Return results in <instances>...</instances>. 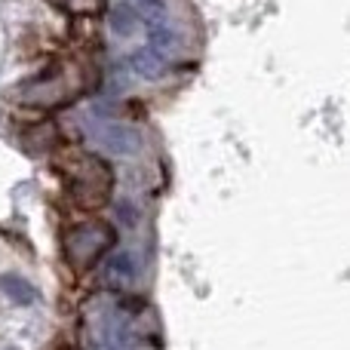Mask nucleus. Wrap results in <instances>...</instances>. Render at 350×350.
<instances>
[{
  "mask_svg": "<svg viewBox=\"0 0 350 350\" xmlns=\"http://www.w3.org/2000/svg\"><path fill=\"white\" fill-rule=\"evenodd\" d=\"M105 148H108L111 154H123V157H126V154H133L135 148H139V139H135L126 126L114 123V126H105Z\"/></svg>",
  "mask_w": 350,
  "mask_h": 350,
  "instance_id": "nucleus-1",
  "label": "nucleus"
},
{
  "mask_svg": "<svg viewBox=\"0 0 350 350\" xmlns=\"http://www.w3.org/2000/svg\"><path fill=\"white\" fill-rule=\"evenodd\" d=\"M135 22H139V16H135V10H129L126 3L114 6V10L108 12L111 31H114V34H120V37H129V34H133V31H135Z\"/></svg>",
  "mask_w": 350,
  "mask_h": 350,
  "instance_id": "nucleus-2",
  "label": "nucleus"
},
{
  "mask_svg": "<svg viewBox=\"0 0 350 350\" xmlns=\"http://www.w3.org/2000/svg\"><path fill=\"white\" fill-rule=\"evenodd\" d=\"M129 62H133V68L142 77H160L163 74V55H157L154 49H139Z\"/></svg>",
  "mask_w": 350,
  "mask_h": 350,
  "instance_id": "nucleus-3",
  "label": "nucleus"
},
{
  "mask_svg": "<svg viewBox=\"0 0 350 350\" xmlns=\"http://www.w3.org/2000/svg\"><path fill=\"white\" fill-rule=\"evenodd\" d=\"M0 289H3L16 304H31V301H34V289H31L25 280L10 277V273H6V277H0Z\"/></svg>",
  "mask_w": 350,
  "mask_h": 350,
  "instance_id": "nucleus-4",
  "label": "nucleus"
},
{
  "mask_svg": "<svg viewBox=\"0 0 350 350\" xmlns=\"http://www.w3.org/2000/svg\"><path fill=\"white\" fill-rule=\"evenodd\" d=\"M139 12L151 25H157V22H163L166 18V3L163 0H139Z\"/></svg>",
  "mask_w": 350,
  "mask_h": 350,
  "instance_id": "nucleus-5",
  "label": "nucleus"
},
{
  "mask_svg": "<svg viewBox=\"0 0 350 350\" xmlns=\"http://www.w3.org/2000/svg\"><path fill=\"white\" fill-rule=\"evenodd\" d=\"M151 43L154 49H160V53H170V49H175V34L170 28H157V25H151Z\"/></svg>",
  "mask_w": 350,
  "mask_h": 350,
  "instance_id": "nucleus-6",
  "label": "nucleus"
},
{
  "mask_svg": "<svg viewBox=\"0 0 350 350\" xmlns=\"http://www.w3.org/2000/svg\"><path fill=\"white\" fill-rule=\"evenodd\" d=\"M108 277L133 280V261H129V255H117V258H111V265H108Z\"/></svg>",
  "mask_w": 350,
  "mask_h": 350,
  "instance_id": "nucleus-7",
  "label": "nucleus"
},
{
  "mask_svg": "<svg viewBox=\"0 0 350 350\" xmlns=\"http://www.w3.org/2000/svg\"><path fill=\"white\" fill-rule=\"evenodd\" d=\"M117 218H120L126 228H135V221H139V212H133V203L120 200V203H117Z\"/></svg>",
  "mask_w": 350,
  "mask_h": 350,
  "instance_id": "nucleus-8",
  "label": "nucleus"
}]
</instances>
